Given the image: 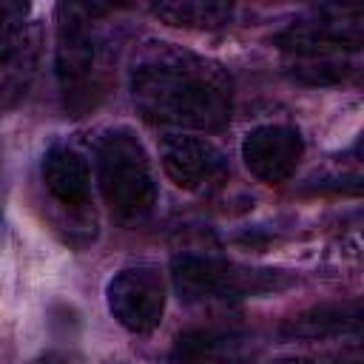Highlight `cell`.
Wrapping results in <instances>:
<instances>
[{
    "label": "cell",
    "instance_id": "7",
    "mask_svg": "<svg viewBox=\"0 0 364 364\" xmlns=\"http://www.w3.org/2000/svg\"><path fill=\"white\" fill-rule=\"evenodd\" d=\"M108 313L134 336H148L162 324L165 316V282L151 264L122 267L105 284Z\"/></svg>",
    "mask_w": 364,
    "mask_h": 364
},
{
    "label": "cell",
    "instance_id": "13",
    "mask_svg": "<svg viewBox=\"0 0 364 364\" xmlns=\"http://www.w3.org/2000/svg\"><path fill=\"white\" fill-rule=\"evenodd\" d=\"M151 14L176 28L213 31V28L230 26L236 9L230 3H213V0H171V3L151 6Z\"/></svg>",
    "mask_w": 364,
    "mask_h": 364
},
{
    "label": "cell",
    "instance_id": "3",
    "mask_svg": "<svg viewBox=\"0 0 364 364\" xmlns=\"http://www.w3.org/2000/svg\"><path fill=\"white\" fill-rule=\"evenodd\" d=\"M97 11L80 3H60L54 9V74L63 108L71 117L91 114L105 100L111 82V48Z\"/></svg>",
    "mask_w": 364,
    "mask_h": 364
},
{
    "label": "cell",
    "instance_id": "16",
    "mask_svg": "<svg viewBox=\"0 0 364 364\" xmlns=\"http://www.w3.org/2000/svg\"><path fill=\"white\" fill-rule=\"evenodd\" d=\"M276 364H327V361H318V358H304V355H290V358H279ZM341 364V361H338ZM350 364H358V361H350Z\"/></svg>",
    "mask_w": 364,
    "mask_h": 364
},
{
    "label": "cell",
    "instance_id": "14",
    "mask_svg": "<svg viewBox=\"0 0 364 364\" xmlns=\"http://www.w3.org/2000/svg\"><path fill=\"white\" fill-rule=\"evenodd\" d=\"M26 17H28V3L0 0V43H6L14 31H20L26 26Z\"/></svg>",
    "mask_w": 364,
    "mask_h": 364
},
{
    "label": "cell",
    "instance_id": "10",
    "mask_svg": "<svg viewBox=\"0 0 364 364\" xmlns=\"http://www.w3.org/2000/svg\"><path fill=\"white\" fill-rule=\"evenodd\" d=\"M43 57V26L26 23L6 43H0V111L17 108L40 68Z\"/></svg>",
    "mask_w": 364,
    "mask_h": 364
},
{
    "label": "cell",
    "instance_id": "17",
    "mask_svg": "<svg viewBox=\"0 0 364 364\" xmlns=\"http://www.w3.org/2000/svg\"><path fill=\"white\" fill-rule=\"evenodd\" d=\"M0 245H3V185H0Z\"/></svg>",
    "mask_w": 364,
    "mask_h": 364
},
{
    "label": "cell",
    "instance_id": "6",
    "mask_svg": "<svg viewBox=\"0 0 364 364\" xmlns=\"http://www.w3.org/2000/svg\"><path fill=\"white\" fill-rule=\"evenodd\" d=\"M40 179L60 213L68 216L71 228L68 233L74 236L82 230L85 242L94 239V210H91V168L85 156L68 145V142H54L46 148L43 162H40ZM68 236V239H71Z\"/></svg>",
    "mask_w": 364,
    "mask_h": 364
},
{
    "label": "cell",
    "instance_id": "11",
    "mask_svg": "<svg viewBox=\"0 0 364 364\" xmlns=\"http://www.w3.org/2000/svg\"><path fill=\"white\" fill-rule=\"evenodd\" d=\"M253 355V336L236 327L188 330L173 344V364H242Z\"/></svg>",
    "mask_w": 364,
    "mask_h": 364
},
{
    "label": "cell",
    "instance_id": "4",
    "mask_svg": "<svg viewBox=\"0 0 364 364\" xmlns=\"http://www.w3.org/2000/svg\"><path fill=\"white\" fill-rule=\"evenodd\" d=\"M97 182L108 210L125 222H142L156 208V176L142 139L125 128H108L97 139Z\"/></svg>",
    "mask_w": 364,
    "mask_h": 364
},
{
    "label": "cell",
    "instance_id": "15",
    "mask_svg": "<svg viewBox=\"0 0 364 364\" xmlns=\"http://www.w3.org/2000/svg\"><path fill=\"white\" fill-rule=\"evenodd\" d=\"M28 364H74L65 353H43V355H37L34 361H28Z\"/></svg>",
    "mask_w": 364,
    "mask_h": 364
},
{
    "label": "cell",
    "instance_id": "2",
    "mask_svg": "<svg viewBox=\"0 0 364 364\" xmlns=\"http://www.w3.org/2000/svg\"><path fill=\"white\" fill-rule=\"evenodd\" d=\"M361 11L347 6H318L296 17L276 34V46L290 57L287 74L304 85H338L355 68L350 57L361 48Z\"/></svg>",
    "mask_w": 364,
    "mask_h": 364
},
{
    "label": "cell",
    "instance_id": "12",
    "mask_svg": "<svg viewBox=\"0 0 364 364\" xmlns=\"http://www.w3.org/2000/svg\"><path fill=\"white\" fill-rule=\"evenodd\" d=\"M361 330V301H327L307 307L279 324V336L287 341H318L338 336H358Z\"/></svg>",
    "mask_w": 364,
    "mask_h": 364
},
{
    "label": "cell",
    "instance_id": "1",
    "mask_svg": "<svg viewBox=\"0 0 364 364\" xmlns=\"http://www.w3.org/2000/svg\"><path fill=\"white\" fill-rule=\"evenodd\" d=\"M128 85L136 111L151 125L216 134L233 117L228 68L176 43H142L131 60Z\"/></svg>",
    "mask_w": 364,
    "mask_h": 364
},
{
    "label": "cell",
    "instance_id": "5",
    "mask_svg": "<svg viewBox=\"0 0 364 364\" xmlns=\"http://www.w3.org/2000/svg\"><path fill=\"white\" fill-rule=\"evenodd\" d=\"M171 282L185 301H242L282 293L296 276L279 267H250L219 256L179 253L171 262Z\"/></svg>",
    "mask_w": 364,
    "mask_h": 364
},
{
    "label": "cell",
    "instance_id": "9",
    "mask_svg": "<svg viewBox=\"0 0 364 364\" xmlns=\"http://www.w3.org/2000/svg\"><path fill=\"white\" fill-rule=\"evenodd\" d=\"M242 159L245 168L264 185L287 182L304 159V139L299 128L267 122L245 134L242 139Z\"/></svg>",
    "mask_w": 364,
    "mask_h": 364
},
{
    "label": "cell",
    "instance_id": "8",
    "mask_svg": "<svg viewBox=\"0 0 364 364\" xmlns=\"http://www.w3.org/2000/svg\"><path fill=\"white\" fill-rule=\"evenodd\" d=\"M165 176L188 193H210L225 185L230 168L228 156L205 136L168 134L159 148Z\"/></svg>",
    "mask_w": 364,
    "mask_h": 364
}]
</instances>
